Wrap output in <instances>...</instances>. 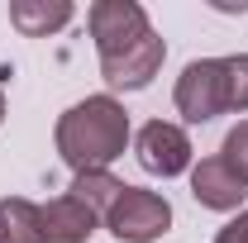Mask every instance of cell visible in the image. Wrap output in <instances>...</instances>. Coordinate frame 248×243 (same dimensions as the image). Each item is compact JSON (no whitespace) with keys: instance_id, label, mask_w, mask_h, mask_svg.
Returning a JSON list of instances; mask_svg holds the SVG:
<instances>
[{"instance_id":"6da1fadb","label":"cell","mask_w":248,"mask_h":243,"mask_svg":"<svg viewBox=\"0 0 248 243\" xmlns=\"http://www.w3.org/2000/svg\"><path fill=\"white\" fill-rule=\"evenodd\" d=\"M53 138L72 172H105L129 148V110L115 95H86L58 120Z\"/></svg>"},{"instance_id":"7a4b0ae2","label":"cell","mask_w":248,"mask_h":243,"mask_svg":"<svg viewBox=\"0 0 248 243\" xmlns=\"http://www.w3.org/2000/svg\"><path fill=\"white\" fill-rule=\"evenodd\" d=\"M110 234L120 243H153L172 229V205L157 196V191H143V186H124L115 196V205L105 214Z\"/></svg>"},{"instance_id":"3957f363","label":"cell","mask_w":248,"mask_h":243,"mask_svg":"<svg viewBox=\"0 0 248 243\" xmlns=\"http://www.w3.org/2000/svg\"><path fill=\"white\" fill-rule=\"evenodd\" d=\"M177 115L186 124H205L224 115L229 110V91H224V58H196L182 67V76H177Z\"/></svg>"},{"instance_id":"277c9868","label":"cell","mask_w":248,"mask_h":243,"mask_svg":"<svg viewBox=\"0 0 248 243\" xmlns=\"http://www.w3.org/2000/svg\"><path fill=\"white\" fill-rule=\"evenodd\" d=\"M86 24H91V38H95L100 58H110V53H120L129 43H139L143 33H153V24H148L139 0H95Z\"/></svg>"},{"instance_id":"5b68a950","label":"cell","mask_w":248,"mask_h":243,"mask_svg":"<svg viewBox=\"0 0 248 243\" xmlns=\"http://www.w3.org/2000/svg\"><path fill=\"white\" fill-rule=\"evenodd\" d=\"M134 152H139V167L153 177H182L191 167V138H186L182 124H167V120L143 124L134 138Z\"/></svg>"},{"instance_id":"8992f818","label":"cell","mask_w":248,"mask_h":243,"mask_svg":"<svg viewBox=\"0 0 248 243\" xmlns=\"http://www.w3.org/2000/svg\"><path fill=\"white\" fill-rule=\"evenodd\" d=\"M162 58H167V43H162L157 33H143L139 43H129L120 53L100 58V76H105L115 91H143L157 72H162Z\"/></svg>"},{"instance_id":"52a82bcc","label":"cell","mask_w":248,"mask_h":243,"mask_svg":"<svg viewBox=\"0 0 248 243\" xmlns=\"http://www.w3.org/2000/svg\"><path fill=\"white\" fill-rule=\"evenodd\" d=\"M191 196L205 205V210H239L248 196V186L229 172V162L224 157H201L196 167H191Z\"/></svg>"},{"instance_id":"ba28073f","label":"cell","mask_w":248,"mask_h":243,"mask_svg":"<svg viewBox=\"0 0 248 243\" xmlns=\"http://www.w3.org/2000/svg\"><path fill=\"white\" fill-rule=\"evenodd\" d=\"M95 224H100V214L86 210L72 191L43 205V234H48V243H86L95 234Z\"/></svg>"},{"instance_id":"9c48e42d","label":"cell","mask_w":248,"mask_h":243,"mask_svg":"<svg viewBox=\"0 0 248 243\" xmlns=\"http://www.w3.org/2000/svg\"><path fill=\"white\" fill-rule=\"evenodd\" d=\"M72 0H15L10 5V24L24 33V38H48L72 24Z\"/></svg>"},{"instance_id":"30bf717a","label":"cell","mask_w":248,"mask_h":243,"mask_svg":"<svg viewBox=\"0 0 248 243\" xmlns=\"http://www.w3.org/2000/svg\"><path fill=\"white\" fill-rule=\"evenodd\" d=\"M0 243H48L43 205H33L24 196H5L0 200Z\"/></svg>"},{"instance_id":"8fae6325","label":"cell","mask_w":248,"mask_h":243,"mask_svg":"<svg viewBox=\"0 0 248 243\" xmlns=\"http://www.w3.org/2000/svg\"><path fill=\"white\" fill-rule=\"evenodd\" d=\"M120 191H124V182H115L110 172H77V182H72V196H77L86 210H95L100 219L110 214V205H115Z\"/></svg>"},{"instance_id":"7c38bea8","label":"cell","mask_w":248,"mask_h":243,"mask_svg":"<svg viewBox=\"0 0 248 243\" xmlns=\"http://www.w3.org/2000/svg\"><path fill=\"white\" fill-rule=\"evenodd\" d=\"M224 91H229V110L248 115V53L224 58Z\"/></svg>"},{"instance_id":"4fadbf2b","label":"cell","mask_w":248,"mask_h":243,"mask_svg":"<svg viewBox=\"0 0 248 243\" xmlns=\"http://www.w3.org/2000/svg\"><path fill=\"white\" fill-rule=\"evenodd\" d=\"M219 157L229 162V172L248 186V120H239L229 134H224V143H219Z\"/></svg>"},{"instance_id":"5bb4252c","label":"cell","mask_w":248,"mask_h":243,"mask_svg":"<svg viewBox=\"0 0 248 243\" xmlns=\"http://www.w3.org/2000/svg\"><path fill=\"white\" fill-rule=\"evenodd\" d=\"M215 243H248V210H239L224 229L215 234Z\"/></svg>"},{"instance_id":"9a60e30c","label":"cell","mask_w":248,"mask_h":243,"mask_svg":"<svg viewBox=\"0 0 248 243\" xmlns=\"http://www.w3.org/2000/svg\"><path fill=\"white\" fill-rule=\"evenodd\" d=\"M0 120H5V95H0Z\"/></svg>"}]
</instances>
